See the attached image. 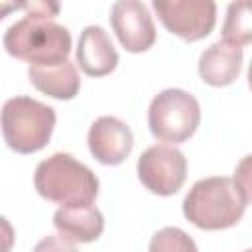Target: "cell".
I'll return each mask as SVG.
<instances>
[{"mask_svg":"<svg viewBox=\"0 0 252 252\" xmlns=\"http://www.w3.org/2000/svg\"><path fill=\"white\" fill-rule=\"evenodd\" d=\"M57 232L73 244L94 242L104 230V217L94 205L59 207L53 215Z\"/></svg>","mask_w":252,"mask_h":252,"instance_id":"8fae6325","label":"cell"},{"mask_svg":"<svg viewBox=\"0 0 252 252\" xmlns=\"http://www.w3.org/2000/svg\"><path fill=\"white\" fill-rule=\"evenodd\" d=\"M55 108L32 96H12L2 106V136L10 150L35 154L47 146L55 128Z\"/></svg>","mask_w":252,"mask_h":252,"instance_id":"277c9868","label":"cell"},{"mask_svg":"<svg viewBox=\"0 0 252 252\" xmlns=\"http://www.w3.org/2000/svg\"><path fill=\"white\" fill-rule=\"evenodd\" d=\"M28 77H30V83L39 93L57 100H71L77 96L81 89V77L77 73L75 63H71L69 59L51 67L30 65Z\"/></svg>","mask_w":252,"mask_h":252,"instance_id":"4fadbf2b","label":"cell"},{"mask_svg":"<svg viewBox=\"0 0 252 252\" xmlns=\"http://www.w3.org/2000/svg\"><path fill=\"white\" fill-rule=\"evenodd\" d=\"M244 252H252V248H248V250H244Z\"/></svg>","mask_w":252,"mask_h":252,"instance_id":"d6986e66","label":"cell"},{"mask_svg":"<svg viewBox=\"0 0 252 252\" xmlns=\"http://www.w3.org/2000/svg\"><path fill=\"white\" fill-rule=\"evenodd\" d=\"M222 41L238 47L252 43V0L228 4L222 24Z\"/></svg>","mask_w":252,"mask_h":252,"instance_id":"5bb4252c","label":"cell"},{"mask_svg":"<svg viewBox=\"0 0 252 252\" xmlns=\"http://www.w3.org/2000/svg\"><path fill=\"white\" fill-rule=\"evenodd\" d=\"M148 252H199L195 240L177 226L159 228L148 246Z\"/></svg>","mask_w":252,"mask_h":252,"instance_id":"9a60e30c","label":"cell"},{"mask_svg":"<svg viewBox=\"0 0 252 252\" xmlns=\"http://www.w3.org/2000/svg\"><path fill=\"white\" fill-rule=\"evenodd\" d=\"M77 63L89 77H104L118 65V51L100 26H87L77 43Z\"/></svg>","mask_w":252,"mask_h":252,"instance_id":"30bf717a","label":"cell"},{"mask_svg":"<svg viewBox=\"0 0 252 252\" xmlns=\"http://www.w3.org/2000/svg\"><path fill=\"white\" fill-rule=\"evenodd\" d=\"M163 28L185 41L207 37L217 24V4L213 0H154Z\"/></svg>","mask_w":252,"mask_h":252,"instance_id":"52a82bcc","label":"cell"},{"mask_svg":"<svg viewBox=\"0 0 252 252\" xmlns=\"http://www.w3.org/2000/svg\"><path fill=\"white\" fill-rule=\"evenodd\" d=\"M2 43L16 59L35 67H51L69 59L71 33L53 20L28 14L4 32Z\"/></svg>","mask_w":252,"mask_h":252,"instance_id":"7a4b0ae2","label":"cell"},{"mask_svg":"<svg viewBox=\"0 0 252 252\" xmlns=\"http://www.w3.org/2000/svg\"><path fill=\"white\" fill-rule=\"evenodd\" d=\"M242 69V47L222 39L211 43L199 57V77L211 87H226Z\"/></svg>","mask_w":252,"mask_h":252,"instance_id":"7c38bea8","label":"cell"},{"mask_svg":"<svg viewBox=\"0 0 252 252\" xmlns=\"http://www.w3.org/2000/svg\"><path fill=\"white\" fill-rule=\"evenodd\" d=\"M87 144L96 161L104 165H120L134 148V134L120 118L100 116L91 124Z\"/></svg>","mask_w":252,"mask_h":252,"instance_id":"9c48e42d","label":"cell"},{"mask_svg":"<svg viewBox=\"0 0 252 252\" xmlns=\"http://www.w3.org/2000/svg\"><path fill=\"white\" fill-rule=\"evenodd\" d=\"M138 179L154 195H175L187 177V159L181 150L169 144L150 146L138 158Z\"/></svg>","mask_w":252,"mask_h":252,"instance_id":"8992f818","label":"cell"},{"mask_svg":"<svg viewBox=\"0 0 252 252\" xmlns=\"http://www.w3.org/2000/svg\"><path fill=\"white\" fill-rule=\"evenodd\" d=\"M32 252H79V250L75 248L73 242H69V240L63 238L61 234H59V236L49 234V236H43V238L33 246Z\"/></svg>","mask_w":252,"mask_h":252,"instance_id":"e0dca14e","label":"cell"},{"mask_svg":"<svg viewBox=\"0 0 252 252\" xmlns=\"http://www.w3.org/2000/svg\"><path fill=\"white\" fill-rule=\"evenodd\" d=\"M234 179H236V183L242 187L246 199L252 201V154L244 156V158L238 161V165H236V169H234Z\"/></svg>","mask_w":252,"mask_h":252,"instance_id":"2e32d148","label":"cell"},{"mask_svg":"<svg viewBox=\"0 0 252 252\" xmlns=\"http://www.w3.org/2000/svg\"><path fill=\"white\" fill-rule=\"evenodd\" d=\"M246 205L248 199L234 177L215 175L193 183L183 199V215L201 230H222L242 219Z\"/></svg>","mask_w":252,"mask_h":252,"instance_id":"6da1fadb","label":"cell"},{"mask_svg":"<svg viewBox=\"0 0 252 252\" xmlns=\"http://www.w3.org/2000/svg\"><path fill=\"white\" fill-rule=\"evenodd\" d=\"M199 100L183 89H165L158 93L148 108V126L154 138L171 144L187 142L199 128Z\"/></svg>","mask_w":252,"mask_h":252,"instance_id":"5b68a950","label":"cell"},{"mask_svg":"<svg viewBox=\"0 0 252 252\" xmlns=\"http://www.w3.org/2000/svg\"><path fill=\"white\" fill-rule=\"evenodd\" d=\"M110 26L120 45L130 53L148 51L156 41V26L150 10L138 0H118L110 8Z\"/></svg>","mask_w":252,"mask_h":252,"instance_id":"ba28073f","label":"cell"},{"mask_svg":"<svg viewBox=\"0 0 252 252\" xmlns=\"http://www.w3.org/2000/svg\"><path fill=\"white\" fill-rule=\"evenodd\" d=\"M33 187L43 199L61 207L93 205L98 195V177L71 154L57 152L37 163Z\"/></svg>","mask_w":252,"mask_h":252,"instance_id":"3957f363","label":"cell"},{"mask_svg":"<svg viewBox=\"0 0 252 252\" xmlns=\"http://www.w3.org/2000/svg\"><path fill=\"white\" fill-rule=\"evenodd\" d=\"M248 87L252 91V61H250V67H248Z\"/></svg>","mask_w":252,"mask_h":252,"instance_id":"ac0fdd59","label":"cell"}]
</instances>
